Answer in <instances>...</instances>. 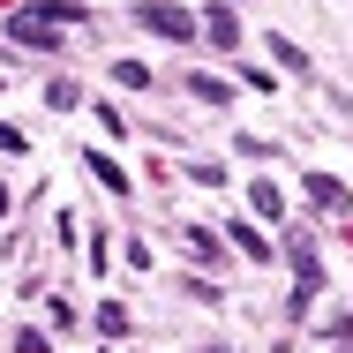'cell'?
Masks as SVG:
<instances>
[{"mask_svg": "<svg viewBox=\"0 0 353 353\" xmlns=\"http://www.w3.org/2000/svg\"><path fill=\"white\" fill-rule=\"evenodd\" d=\"M136 23H143V30H158V38H196V15H188V8H173V0H143Z\"/></svg>", "mask_w": 353, "mask_h": 353, "instance_id": "cell-1", "label": "cell"}, {"mask_svg": "<svg viewBox=\"0 0 353 353\" xmlns=\"http://www.w3.org/2000/svg\"><path fill=\"white\" fill-rule=\"evenodd\" d=\"M8 46H30V53H61V23H46L38 8L8 23Z\"/></svg>", "mask_w": 353, "mask_h": 353, "instance_id": "cell-2", "label": "cell"}, {"mask_svg": "<svg viewBox=\"0 0 353 353\" xmlns=\"http://www.w3.org/2000/svg\"><path fill=\"white\" fill-rule=\"evenodd\" d=\"M308 203H323V211H346V188H339L331 173H308Z\"/></svg>", "mask_w": 353, "mask_h": 353, "instance_id": "cell-3", "label": "cell"}, {"mask_svg": "<svg viewBox=\"0 0 353 353\" xmlns=\"http://www.w3.org/2000/svg\"><path fill=\"white\" fill-rule=\"evenodd\" d=\"M83 165H90V173H98V181H105V188H113V196H128V173H121V165H113V158H105V150H90V158H83Z\"/></svg>", "mask_w": 353, "mask_h": 353, "instance_id": "cell-4", "label": "cell"}, {"mask_svg": "<svg viewBox=\"0 0 353 353\" xmlns=\"http://www.w3.org/2000/svg\"><path fill=\"white\" fill-rule=\"evenodd\" d=\"M233 248H241V256H256V263H263V256H271V241H263V233H256V225H233Z\"/></svg>", "mask_w": 353, "mask_h": 353, "instance_id": "cell-5", "label": "cell"}, {"mask_svg": "<svg viewBox=\"0 0 353 353\" xmlns=\"http://www.w3.org/2000/svg\"><path fill=\"white\" fill-rule=\"evenodd\" d=\"M98 331H105V339H128V308L105 301V308H98Z\"/></svg>", "mask_w": 353, "mask_h": 353, "instance_id": "cell-6", "label": "cell"}, {"mask_svg": "<svg viewBox=\"0 0 353 353\" xmlns=\"http://www.w3.org/2000/svg\"><path fill=\"white\" fill-rule=\"evenodd\" d=\"M181 241H188V256H203V263H218V241H211V233H203V225H188Z\"/></svg>", "mask_w": 353, "mask_h": 353, "instance_id": "cell-7", "label": "cell"}, {"mask_svg": "<svg viewBox=\"0 0 353 353\" xmlns=\"http://www.w3.org/2000/svg\"><path fill=\"white\" fill-rule=\"evenodd\" d=\"M203 30H211L218 46H233V38H241V30H233V15H225V8H211V15H203Z\"/></svg>", "mask_w": 353, "mask_h": 353, "instance_id": "cell-8", "label": "cell"}, {"mask_svg": "<svg viewBox=\"0 0 353 353\" xmlns=\"http://www.w3.org/2000/svg\"><path fill=\"white\" fill-rule=\"evenodd\" d=\"M188 90H196V98H203V105H225V98H233V90H225V83H218V75H196V83H188Z\"/></svg>", "mask_w": 353, "mask_h": 353, "instance_id": "cell-9", "label": "cell"}, {"mask_svg": "<svg viewBox=\"0 0 353 353\" xmlns=\"http://www.w3.org/2000/svg\"><path fill=\"white\" fill-rule=\"evenodd\" d=\"M248 203H256L263 218H279V188H271V181H256V188H248Z\"/></svg>", "mask_w": 353, "mask_h": 353, "instance_id": "cell-10", "label": "cell"}, {"mask_svg": "<svg viewBox=\"0 0 353 353\" xmlns=\"http://www.w3.org/2000/svg\"><path fill=\"white\" fill-rule=\"evenodd\" d=\"M113 83H128V90H143V83H150V68H143V61H121V68H113Z\"/></svg>", "mask_w": 353, "mask_h": 353, "instance_id": "cell-11", "label": "cell"}, {"mask_svg": "<svg viewBox=\"0 0 353 353\" xmlns=\"http://www.w3.org/2000/svg\"><path fill=\"white\" fill-rule=\"evenodd\" d=\"M0 150H23V128H8V121H0Z\"/></svg>", "mask_w": 353, "mask_h": 353, "instance_id": "cell-12", "label": "cell"}, {"mask_svg": "<svg viewBox=\"0 0 353 353\" xmlns=\"http://www.w3.org/2000/svg\"><path fill=\"white\" fill-rule=\"evenodd\" d=\"M15 346H23V353H46V339H38V331H23V339H15Z\"/></svg>", "mask_w": 353, "mask_h": 353, "instance_id": "cell-13", "label": "cell"}, {"mask_svg": "<svg viewBox=\"0 0 353 353\" xmlns=\"http://www.w3.org/2000/svg\"><path fill=\"white\" fill-rule=\"evenodd\" d=\"M0 218H8V181H0Z\"/></svg>", "mask_w": 353, "mask_h": 353, "instance_id": "cell-14", "label": "cell"}, {"mask_svg": "<svg viewBox=\"0 0 353 353\" xmlns=\"http://www.w3.org/2000/svg\"><path fill=\"white\" fill-rule=\"evenodd\" d=\"M203 353H225V346H203Z\"/></svg>", "mask_w": 353, "mask_h": 353, "instance_id": "cell-15", "label": "cell"}]
</instances>
